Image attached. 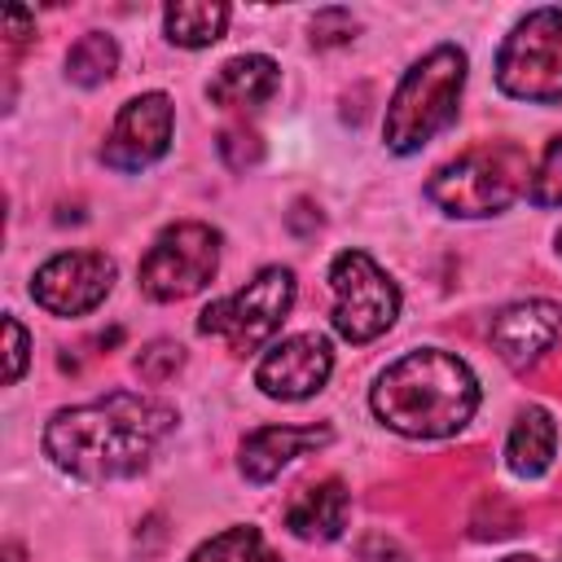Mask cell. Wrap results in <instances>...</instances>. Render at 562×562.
<instances>
[{
  "label": "cell",
  "instance_id": "obj_6",
  "mask_svg": "<svg viewBox=\"0 0 562 562\" xmlns=\"http://www.w3.org/2000/svg\"><path fill=\"white\" fill-rule=\"evenodd\" d=\"M496 88L527 105L562 101V9L544 4L522 13L496 48Z\"/></svg>",
  "mask_w": 562,
  "mask_h": 562
},
{
  "label": "cell",
  "instance_id": "obj_26",
  "mask_svg": "<svg viewBox=\"0 0 562 562\" xmlns=\"http://www.w3.org/2000/svg\"><path fill=\"white\" fill-rule=\"evenodd\" d=\"M558 562H562V549H558Z\"/></svg>",
  "mask_w": 562,
  "mask_h": 562
},
{
  "label": "cell",
  "instance_id": "obj_5",
  "mask_svg": "<svg viewBox=\"0 0 562 562\" xmlns=\"http://www.w3.org/2000/svg\"><path fill=\"white\" fill-rule=\"evenodd\" d=\"M294 299H299L294 268L268 263V268H259L241 290H233V294H224V299H211V303L202 307V316H198V334H202V338H220V342H224L228 351H237V356L263 351V347L281 334V325H285Z\"/></svg>",
  "mask_w": 562,
  "mask_h": 562
},
{
  "label": "cell",
  "instance_id": "obj_16",
  "mask_svg": "<svg viewBox=\"0 0 562 562\" xmlns=\"http://www.w3.org/2000/svg\"><path fill=\"white\" fill-rule=\"evenodd\" d=\"M558 457V417L544 404H527L505 435V470L514 479H540Z\"/></svg>",
  "mask_w": 562,
  "mask_h": 562
},
{
  "label": "cell",
  "instance_id": "obj_3",
  "mask_svg": "<svg viewBox=\"0 0 562 562\" xmlns=\"http://www.w3.org/2000/svg\"><path fill=\"white\" fill-rule=\"evenodd\" d=\"M470 57L457 44H435L422 53L395 83L382 114V145L400 158L422 154L439 132H448L461 114Z\"/></svg>",
  "mask_w": 562,
  "mask_h": 562
},
{
  "label": "cell",
  "instance_id": "obj_15",
  "mask_svg": "<svg viewBox=\"0 0 562 562\" xmlns=\"http://www.w3.org/2000/svg\"><path fill=\"white\" fill-rule=\"evenodd\" d=\"M277 88H281V66L268 53H237L211 75L206 97L220 110H259L263 101L277 97Z\"/></svg>",
  "mask_w": 562,
  "mask_h": 562
},
{
  "label": "cell",
  "instance_id": "obj_25",
  "mask_svg": "<svg viewBox=\"0 0 562 562\" xmlns=\"http://www.w3.org/2000/svg\"><path fill=\"white\" fill-rule=\"evenodd\" d=\"M553 246H558V255H562V228H558V237H553Z\"/></svg>",
  "mask_w": 562,
  "mask_h": 562
},
{
  "label": "cell",
  "instance_id": "obj_10",
  "mask_svg": "<svg viewBox=\"0 0 562 562\" xmlns=\"http://www.w3.org/2000/svg\"><path fill=\"white\" fill-rule=\"evenodd\" d=\"M171 132H176V105L167 92H136L119 105L114 123H110V136L101 145V162L110 171H145L154 167L158 158H167L171 149Z\"/></svg>",
  "mask_w": 562,
  "mask_h": 562
},
{
  "label": "cell",
  "instance_id": "obj_21",
  "mask_svg": "<svg viewBox=\"0 0 562 562\" xmlns=\"http://www.w3.org/2000/svg\"><path fill=\"white\" fill-rule=\"evenodd\" d=\"M176 369H184V347L180 342H149L140 356H136V373L145 382H167Z\"/></svg>",
  "mask_w": 562,
  "mask_h": 562
},
{
  "label": "cell",
  "instance_id": "obj_24",
  "mask_svg": "<svg viewBox=\"0 0 562 562\" xmlns=\"http://www.w3.org/2000/svg\"><path fill=\"white\" fill-rule=\"evenodd\" d=\"M501 562H540L536 553H509V558H501Z\"/></svg>",
  "mask_w": 562,
  "mask_h": 562
},
{
  "label": "cell",
  "instance_id": "obj_19",
  "mask_svg": "<svg viewBox=\"0 0 562 562\" xmlns=\"http://www.w3.org/2000/svg\"><path fill=\"white\" fill-rule=\"evenodd\" d=\"M184 562H281V553L268 544V536L250 522H233L202 540Z\"/></svg>",
  "mask_w": 562,
  "mask_h": 562
},
{
  "label": "cell",
  "instance_id": "obj_17",
  "mask_svg": "<svg viewBox=\"0 0 562 562\" xmlns=\"http://www.w3.org/2000/svg\"><path fill=\"white\" fill-rule=\"evenodd\" d=\"M233 9L228 4H211V0H176L162 9V35L176 48H211L224 31H228Z\"/></svg>",
  "mask_w": 562,
  "mask_h": 562
},
{
  "label": "cell",
  "instance_id": "obj_1",
  "mask_svg": "<svg viewBox=\"0 0 562 562\" xmlns=\"http://www.w3.org/2000/svg\"><path fill=\"white\" fill-rule=\"evenodd\" d=\"M180 408L145 391H110L83 404H66L44 422V457L83 483H110L140 474L154 452L176 435Z\"/></svg>",
  "mask_w": 562,
  "mask_h": 562
},
{
  "label": "cell",
  "instance_id": "obj_14",
  "mask_svg": "<svg viewBox=\"0 0 562 562\" xmlns=\"http://www.w3.org/2000/svg\"><path fill=\"white\" fill-rule=\"evenodd\" d=\"M285 531L294 540H307V544H329L347 531L351 522V492L342 479H316V483H303L290 505H285Z\"/></svg>",
  "mask_w": 562,
  "mask_h": 562
},
{
  "label": "cell",
  "instance_id": "obj_13",
  "mask_svg": "<svg viewBox=\"0 0 562 562\" xmlns=\"http://www.w3.org/2000/svg\"><path fill=\"white\" fill-rule=\"evenodd\" d=\"M334 443L329 426H255L237 443V470L246 483H272L299 457Z\"/></svg>",
  "mask_w": 562,
  "mask_h": 562
},
{
  "label": "cell",
  "instance_id": "obj_2",
  "mask_svg": "<svg viewBox=\"0 0 562 562\" xmlns=\"http://www.w3.org/2000/svg\"><path fill=\"white\" fill-rule=\"evenodd\" d=\"M479 400L483 386L474 369L443 347L404 351L369 386L373 417L404 439H448L465 430L470 417L479 413Z\"/></svg>",
  "mask_w": 562,
  "mask_h": 562
},
{
  "label": "cell",
  "instance_id": "obj_9",
  "mask_svg": "<svg viewBox=\"0 0 562 562\" xmlns=\"http://www.w3.org/2000/svg\"><path fill=\"white\" fill-rule=\"evenodd\" d=\"M119 263L105 250H61L31 272V299L48 316H88L114 290Z\"/></svg>",
  "mask_w": 562,
  "mask_h": 562
},
{
  "label": "cell",
  "instance_id": "obj_18",
  "mask_svg": "<svg viewBox=\"0 0 562 562\" xmlns=\"http://www.w3.org/2000/svg\"><path fill=\"white\" fill-rule=\"evenodd\" d=\"M119 70V40L105 31H88L66 48V79L75 88H101Z\"/></svg>",
  "mask_w": 562,
  "mask_h": 562
},
{
  "label": "cell",
  "instance_id": "obj_22",
  "mask_svg": "<svg viewBox=\"0 0 562 562\" xmlns=\"http://www.w3.org/2000/svg\"><path fill=\"white\" fill-rule=\"evenodd\" d=\"M26 364H31V334L22 329V321L13 312H4V382L9 386L22 382Z\"/></svg>",
  "mask_w": 562,
  "mask_h": 562
},
{
  "label": "cell",
  "instance_id": "obj_8",
  "mask_svg": "<svg viewBox=\"0 0 562 562\" xmlns=\"http://www.w3.org/2000/svg\"><path fill=\"white\" fill-rule=\"evenodd\" d=\"M329 290H334V307H329V325L342 342H373L382 338L395 316H400V285L395 277L369 255V250H338L329 259V272H325Z\"/></svg>",
  "mask_w": 562,
  "mask_h": 562
},
{
  "label": "cell",
  "instance_id": "obj_23",
  "mask_svg": "<svg viewBox=\"0 0 562 562\" xmlns=\"http://www.w3.org/2000/svg\"><path fill=\"white\" fill-rule=\"evenodd\" d=\"M0 31H4V40H9L13 48H22V44L35 35V13L22 9V4H13V9L0 13Z\"/></svg>",
  "mask_w": 562,
  "mask_h": 562
},
{
  "label": "cell",
  "instance_id": "obj_11",
  "mask_svg": "<svg viewBox=\"0 0 562 562\" xmlns=\"http://www.w3.org/2000/svg\"><path fill=\"white\" fill-rule=\"evenodd\" d=\"M334 373V342L316 329L307 334H290L281 342H272L259 364H255V386L268 400L294 404V400H312L316 391H325Z\"/></svg>",
  "mask_w": 562,
  "mask_h": 562
},
{
  "label": "cell",
  "instance_id": "obj_12",
  "mask_svg": "<svg viewBox=\"0 0 562 562\" xmlns=\"http://www.w3.org/2000/svg\"><path fill=\"white\" fill-rule=\"evenodd\" d=\"M492 351L509 364V369H531L558 338H562V303L553 299H518L505 303L492 325H487Z\"/></svg>",
  "mask_w": 562,
  "mask_h": 562
},
{
  "label": "cell",
  "instance_id": "obj_4",
  "mask_svg": "<svg viewBox=\"0 0 562 562\" xmlns=\"http://www.w3.org/2000/svg\"><path fill=\"white\" fill-rule=\"evenodd\" d=\"M527 180H531L527 149L514 140H487L435 167L426 180V202L448 220H487L509 211L518 198H527Z\"/></svg>",
  "mask_w": 562,
  "mask_h": 562
},
{
  "label": "cell",
  "instance_id": "obj_20",
  "mask_svg": "<svg viewBox=\"0 0 562 562\" xmlns=\"http://www.w3.org/2000/svg\"><path fill=\"white\" fill-rule=\"evenodd\" d=\"M527 202L540 206V211L562 206V132H558V136L544 145V154L536 158L531 180H527Z\"/></svg>",
  "mask_w": 562,
  "mask_h": 562
},
{
  "label": "cell",
  "instance_id": "obj_7",
  "mask_svg": "<svg viewBox=\"0 0 562 562\" xmlns=\"http://www.w3.org/2000/svg\"><path fill=\"white\" fill-rule=\"evenodd\" d=\"M220 255H224L220 228H211L206 220H176L140 255L136 285L154 303H180V299H189L215 281Z\"/></svg>",
  "mask_w": 562,
  "mask_h": 562
}]
</instances>
